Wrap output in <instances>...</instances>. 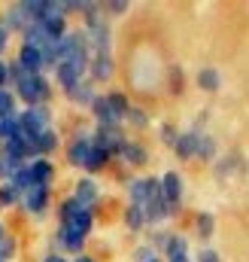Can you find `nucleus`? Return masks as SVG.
<instances>
[{"mask_svg":"<svg viewBox=\"0 0 249 262\" xmlns=\"http://www.w3.org/2000/svg\"><path fill=\"white\" fill-rule=\"evenodd\" d=\"M9 76H12V85H15V95L28 104V107H46V101L52 98V85L43 73H31L18 61L9 64Z\"/></svg>","mask_w":249,"mask_h":262,"instance_id":"obj_1","label":"nucleus"},{"mask_svg":"<svg viewBox=\"0 0 249 262\" xmlns=\"http://www.w3.org/2000/svg\"><path fill=\"white\" fill-rule=\"evenodd\" d=\"M94 116H97V128H119V122L128 119V98L122 92H110V95H97V101L91 104Z\"/></svg>","mask_w":249,"mask_h":262,"instance_id":"obj_2","label":"nucleus"},{"mask_svg":"<svg viewBox=\"0 0 249 262\" xmlns=\"http://www.w3.org/2000/svg\"><path fill=\"white\" fill-rule=\"evenodd\" d=\"M18 122H21V134L34 143L43 131H49L52 113H49V107H28L24 113H18Z\"/></svg>","mask_w":249,"mask_h":262,"instance_id":"obj_3","label":"nucleus"},{"mask_svg":"<svg viewBox=\"0 0 249 262\" xmlns=\"http://www.w3.org/2000/svg\"><path fill=\"white\" fill-rule=\"evenodd\" d=\"M158 186H161V180H155V177H137V180H131V183H128V198H131V204H134V207H146L149 195H152Z\"/></svg>","mask_w":249,"mask_h":262,"instance_id":"obj_4","label":"nucleus"},{"mask_svg":"<svg viewBox=\"0 0 249 262\" xmlns=\"http://www.w3.org/2000/svg\"><path fill=\"white\" fill-rule=\"evenodd\" d=\"M91 146H94V137L91 134H76L73 143L67 146V162L76 165V168H85V162L91 156Z\"/></svg>","mask_w":249,"mask_h":262,"instance_id":"obj_5","label":"nucleus"},{"mask_svg":"<svg viewBox=\"0 0 249 262\" xmlns=\"http://www.w3.org/2000/svg\"><path fill=\"white\" fill-rule=\"evenodd\" d=\"M73 198H76L82 207L94 210L97 201H101V186H97L91 177H79V180H76V189H73Z\"/></svg>","mask_w":249,"mask_h":262,"instance_id":"obj_6","label":"nucleus"},{"mask_svg":"<svg viewBox=\"0 0 249 262\" xmlns=\"http://www.w3.org/2000/svg\"><path fill=\"white\" fill-rule=\"evenodd\" d=\"M49 198H52L49 186H31V189L21 195V204H24L28 213H43V210L49 207Z\"/></svg>","mask_w":249,"mask_h":262,"instance_id":"obj_7","label":"nucleus"},{"mask_svg":"<svg viewBox=\"0 0 249 262\" xmlns=\"http://www.w3.org/2000/svg\"><path fill=\"white\" fill-rule=\"evenodd\" d=\"M15 61L24 67V70H31V73H43V70H46V55H43L40 49L28 46V43H21V49H18V58H15Z\"/></svg>","mask_w":249,"mask_h":262,"instance_id":"obj_8","label":"nucleus"},{"mask_svg":"<svg viewBox=\"0 0 249 262\" xmlns=\"http://www.w3.org/2000/svg\"><path fill=\"white\" fill-rule=\"evenodd\" d=\"M55 76H58V85H61L64 92H73V89L82 82L85 70H79L76 64H67V61H58V67H55Z\"/></svg>","mask_w":249,"mask_h":262,"instance_id":"obj_9","label":"nucleus"},{"mask_svg":"<svg viewBox=\"0 0 249 262\" xmlns=\"http://www.w3.org/2000/svg\"><path fill=\"white\" fill-rule=\"evenodd\" d=\"M28 168H31V180H34V186H49L52 177H55V165H52L49 159H34Z\"/></svg>","mask_w":249,"mask_h":262,"instance_id":"obj_10","label":"nucleus"},{"mask_svg":"<svg viewBox=\"0 0 249 262\" xmlns=\"http://www.w3.org/2000/svg\"><path fill=\"white\" fill-rule=\"evenodd\" d=\"M161 192H164V198H167L173 207H180V198H183V177H180L177 171H167V174L161 177Z\"/></svg>","mask_w":249,"mask_h":262,"instance_id":"obj_11","label":"nucleus"},{"mask_svg":"<svg viewBox=\"0 0 249 262\" xmlns=\"http://www.w3.org/2000/svg\"><path fill=\"white\" fill-rule=\"evenodd\" d=\"M113 55H91V67H88V73H91V79L94 82H107V79H113Z\"/></svg>","mask_w":249,"mask_h":262,"instance_id":"obj_12","label":"nucleus"},{"mask_svg":"<svg viewBox=\"0 0 249 262\" xmlns=\"http://www.w3.org/2000/svg\"><path fill=\"white\" fill-rule=\"evenodd\" d=\"M3 25L9 28V31H28L34 21L28 18V12H24V6L21 3H15V6H9L6 12H3Z\"/></svg>","mask_w":249,"mask_h":262,"instance_id":"obj_13","label":"nucleus"},{"mask_svg":"<svg viewBox=\"0 0 249 262\" xmlns=\"http://www.w3.org/2000/svg\"><path fill=\"white\" fill-rule=\"evenodd\" d=\"M164 256H167V262H191L188 259V241L183 235H170L164 244Z\"/></svg>","mask_w":249,"mask_h":262,"instance_id":"obj_14","label":"nucleus"},{"mask_svg":"<svg viewBox=\"0 0 249 262\" xmlns=\"http://www.w3.org/2000/svg\"><path fill=\"white\" fill-rule=\"evenodd\" d=\"M197 143H201V134H197V131H186V134L177 137L173 152H177L180 159H194V156H197Z\"/></svg>","mask_w":249,"mask_h":262,"instance_id":"obj_15","label":"nucleus"},{"mask_svg":"<svg viewBox=\"0 0 249 262\" xmlns=\"http://www.w3.org/2000/svg\"><path fill=\"white\" fill-rule=\"evenodd\" d=\"M119 159H122V162H128V165H134V168H140V165H146L149 152H146V146H143V143L124 140V146H122V152H119Z\"/></svg>","mask_w":249,"mask_h":262,"instance_id":"obj_16","label":"nucleus"},{"mask_svg":"<svg viewBox=\"0 0 249 262\" xmlns=\"http://www.w3.org/2000/svg\"><path fill=\"white\" fill-rule=\"evenodd\" d=\"M110 159H113V156H110V149L94 137V146H91V156H88V162H85V171H91V174H94V171H101Z\"/></svg>","mask_w":249,"mask_h":262,"instance_id":"obj_17","label":"nucleus"},{"mask_svg":"<svg viewBox=\"0 0 249 262\" xmlns=\"http://www.w3.org/2000/svg\"><path fill=\"white\" fill-rule=\"evenodd\" d=\"M67 95H70V101H73V104H82V107H91V104L97 101V95H94V85H91L88 79H82V82H79L73 92H67Z\"/></svg>","mask_w":249,"mask_h":262,"instance_id":"obj_18","label":"nucleus"},{"mask_svg":"<svg viewBox=\"0 0 249 262\" xmlns=\"http://www.w3.org/2000/svg\"><path fill=\"white\" fill-rule=\"evenodd\" d=\"M31 149H34V156H49V152H55V149H58V134L52 128L43 131V134L31 143Z\"/></svg>","mask_w":249,"mask_h":262,"instance_id":"obj_19","label":"nucleus"},{"mask_svg":"<svg viewBox=\"0 0 249 262\" xmlns=\"http://www.w3.org/2000/svg\"><path fill=\"white\" fill-rule=\"evenodd\" d=\"M146 223H149V220H146V210H143V207H134V204H128V210H124V226L137 232V229H143Z\"/></svg>","mask_w":249,"mask_h":262,"instance_id":"obj_20","label":"nucleus"},{"mask_svg":"<svg viewBox=\"0 0 249 262\" xmlns=\"http://www.w3.org/2000/svg\"><path fill=\"white\" fill-rule=\"evenodd\" d=\"M18 168H21V162H15V159H9L3 149H0V180L3 183H9L15 174H18Z\"/></svg>","mask_w":249,"mask_h":262,"instance_id":"obj_21","label":"nucleus"},{"mask_svg":"<svg viewBox=\"0 0 249 262\" xmlns=\"http://www.w3.org/2000/svg\"><path fill=\"white\" fill-rule=\"evenodd\" d=\"M197 85H201V89H207V92H216V89H219V70L204 67V70L197 73Z\"/></svg>","mask_w":249,"mask_h":262,"instance_id":"obj_22","label":"nucleus"},{"mask_svg":"<svg viewBox=\"0 0 249 262\" xmlns=\"http://www.w3.org/2000/svg\"><path fill=\"white\" fill-rule=\"evenodd\" d=\"M9 116H18L15 113V95L0 89V119H9Z\"/></svg>","mask_w":249,"mask_h":262,"instance_id":"obj_23","label":"nucleus"},{"mask_svg":"<svg viewBox=\"0 0 249 262\" xmlns=\"http://www.w3.org/2000/svg\"><path fill=\"white\" fill-rule=\"evenodd\" d=\"M15 201H21V192H18L12 183H3V186H0V204L9 207V204H15Z\"/></svg>","mask_w":249,"mask_h":262,"instance_id":"obj_24","label":"nucleus"},{"mask_svg":"<svg viewBox=\"0 0 249 262\" xmlns=\"http://www.w3.org/2000/svg\"><path fill=\"white\" fill-rule=\"evenodd\" d=\"M213 156H216V140L201 134V143H197V159H213Z\"/></svg>","mask_w":249,"mask_h":262,"instance_id":"obj_25","label":"nucleus"},{"mask_svg":"<svg viewBox=\"0 0 249 262\" xmlns=\"http://www.w3.org/2000/svg\"><path fill=\"white\" fill-rule=\"evenodd\" d=\"M128 122H131V125H137V128H146V125H149V116H146V110L131 107V110H128Z\"/></svg>","mask_w":249,"mask_h":262,"instance_id":"obj_26","label":"nucleus"},{"mask_svg":"<svg viewBox=\"0 0 249 262\" xmlns=\"http://www.w3.org/2000/svg\"><path fill=\"white\" fill-rule=\"evenodd\" d=\"M210 232H213V216H210V213H201V216H197V235L207 238Z\"/></svg>","mask_w":249,"mask_h":262,"instance_id":"obj_27","label":"nucleus"},{"mask_svg":"<svg viewBox=\"0 0 249 262\" xmlns=\"http://www.w3.org/2000/svg\"><path fill=\"white\" fill-rule=\"evenodd\" d=\"M0 256L6 262L15 256V238H3V241H0Z\"/></svg>","mask_w":249,"mask_h":262,"instance_id":"obj_28","label":"nucleus"},{"mask_svg":"<svg viewBox=\"0 0 249 262\" xmlns=\"http://www.w3.org/2000/svg\"><path fill=\"white\" fill-rule=\"evenodd\" d=\"M155 256H158V253H155V247H149V244H143V247L134 253V259L137 262H149V259H155Z\"/></svg>","mask_w":249,"mask_h":262,"instance_id":"obj_29","label":"nucleus"},{"mask_svg":"<svg viewBox=\"0 0 249 262\" xmlns=\"http://www.w3.org/2000/svg\"><path fill=\"white\" fill-rule=\"evenodd\" d=\"M197 262H219V253H216L213 247H204L201 256H197Z\"/></svg>","mask_w":249,"mask_h":262,"instance_id":"obj_30","label":"nucleus"},{"mask_svg":"<svg viewBox=\"0 0 249 262\" xmlns=\"http://www.w3.org/2000/svg\"><path fill=\"white\" fill-rule=\"evenodd\" d=\"M177 137H180V134L170 128V125H161V140H167V143H177Z\"/></svg>","mask_w":249,"mask_h":262,"instance_id":"obj_31","label":"nucleus"},{"mask_svg":"<svg viewBox=\"0 0 249 262\" xmlns=\"http://www.w3.org/2000/svg\"><path fill=\"white\" fill-rule=\"evenodd\" d=\"M6 82H12V76H9V64H6V61H0V89H3Z\"/></svg>","mask_w":249,"mask_h":262,"instance_id":"obj_32","label":"nucleus"},{"mask_svg":"<svg viewBox=\"0 0 249 262\" xmlns=\"http://www.w3.org/2000/svg\"><path fill=\"white\" fill-rule=\"evenodd\" d=\"M124 9H128L124 0H113V3H107V12H116V15H119V12H124Z\"/></svg>","mask_w":249,"mask_h":262,"instance_id":"obj_33","label":"nucleus"},{"mask_svg":"<svg viewBox=\"0 0 249 262\" xmlns=\"http://www.w3.org/2000/svg\"><path fill=\"white\" fill-rule=\"evenodd\" d=\"M6 43H9V28L3 25V18H0V52L6 49Z\"/></svg>","mask_w":249,"mask_h":262,"instance_id":"obj_34","label":"nucleus"},{"mask_svg":"<svg viewBox=\"0 0 249 262\" xmlns=\"http://www.w3.org/2000/svg\"><path fill=\"white\" fill-rule=\"evenodd\" d=\"M43 262H67V259H64L61 253H49V256H46Z\"/></svg>","mask_w":249,"mask_h":262,"instance_id":"obj_35","label":"nucleus"},{"mask_svg":"<svg viewBox=\"0 0 249 262\" xmlns=\"http://www.w3.org/2000/svg\"><path fill=\"white\" fill-rule=\"evenodd\" d=\"M73 262H94V256H85V253H82V256H76Z\"/></svg>","mask_w":249,"mask_h":262,"instance_id":"obj_36","label":"nucleus"},{"mask_svg":"<svg viewBox=\"0 0 249 262\" xmlns=\"http://www.w3.org/2000/svg\"><path fill=\"white\" fill-rule=\"evenodd\" d=\"M3 238H6V229H3V223H0V241H3Z\"/></svg>","mask_w":249,"mask_h":262,"instance_id":"obj_37","label":"nucleus"},{"mask_svg":"<svg viewBox=\"0 0 249 262\" xmlns=\"http://www.w3.org/2000/svg\"><path fill=\"white\" fill-rule=\"evenodd\" d=\"M149 262H161V256H155V259H149Z\"/></svg>","mask_w":249,"mask_h":262,"instance_id":"obj_38","label":"nucleus"},{"mask_svg":"<svg viewBox=\"0 0 249 262\" xmlns=\"http://www.w3.org/2000/svg\"><path fill=\"white\" fill-rule=\"evenodd\" d=\"M0 131H3V119H0Z\"/></svg>","mask_w":249,"mask_h":262,"instance_id":"obj_39","label":"nucleus"},{"mask_svg":"<svg viewBox=\"0 0 249 262\" xmlns=\"http://www.w3.org/2000/svg\"><path fill=\"white\" fill-rule=\"evenodd\" d=\"M0 262H6V259H3V256H0Z\"/></svg>","mask_w":249,"mask_h":262,"instance_id":"obj_40","label":"nucleus"},{"mask_svg":"<svg viewBox=\"0 0 249 262\" xmlns=\"http://www.w3.org/2000/svg\"><path fill=\"white\" fill-rule=\"evenodd\" d=\"M0 207H3V204H0Z\"/></svg>","mask_w":249,"mask_h":262,"instance_id":"obj_41","label":"nucleus"}]
</instances>
